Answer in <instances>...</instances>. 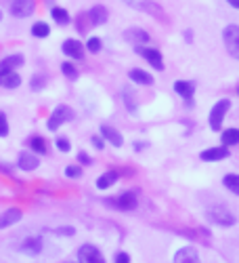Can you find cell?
I'll return each mask as SVG.
<instances>
[{"label": "cell", "mask_w": 239, "mask_h": 263, "mask_svg": "<svg viewBox=\"0 0 239 263\" xmlns=\"http://www.w3.org/2000/svg\"><path fill=\"white\" fill-rule=\"evenodd\" d=\"M17 164L21 171H36L40 166V158H38V154H34V152H19Z\"/></svg>", "instance_id": "7c38bea8"}, {"label": "cell", "mask_w": 239, "mask_h": 263, "mask_svg": "<svg viewBox=\"0 0 239 263\" xmlns=\"http://www.w3.org/2000/svg\"><path fill=\"white\" fill-rule=\"evenodd\" d=\"M118 177H120L118 171H107V173H103L101 177L97 179V187H99V190H110L112 185H116Z\"/></svg>", "instance_id": "44dd1931"}, {"label": "cell", "mask_w": 239, "mask_h": 263, "mask_svg": "<svg viewBox=\"0 0 239 263\" xmlns=\"http://www.w3.org/2000/svg\"><path fill=\"white\" fill-rule=\"evenodd\" d=\"M36 9V0H13L11 3V15L13 17H19V19H24V17H30Z\"/></svg>", "instance_id": "9c48e42d"}, {"label": "cell", "mask_w": 239, "mask_h": 263, "mask_svg": "<svg viewBox=\"0 0 239 263\" xmlns=\"http://www.w3.org/2000/svg\"><path fill=\"white\" fill-rule=\"evenodd\" d=\"M32 34H34L36 38H47V36L51 34V26L45 24V21H36V24L32 26Z\"/></svg>", "instance_id": "83f0119b"}, {"label": "cell", "mask_w": 239, "mask_h": 263, "mask_svg": "<svg viewBox=\"0 0 239 263\" xmlns=\"http://www.w3.org/2000/svg\"><path fill=\"white\" fill-rule=\"evenodd\" d=\"M89 19H91V24H93V26H103L105 21H107V9L101 7V5L93 7V9L89 11Z\"/></svg>", "instance_id": "cb8c5ba5"}, {"label": "cell", "mask_w": 239, "mask_h": 263, "mask_svg": "<svg viewBox=\"0 0 239 263\" xmlns=\"http://www.w3.org/2000/svg\"><path fill=\"white\" fill-rule=\"evenodd\" d=\"M55 145H57L59 152H70V141L65 139V137H59V139L55 141Z\"/></svg>", "instance_id": "8d00e7d4"}, {"label": "cell", "mask_w": 239, "mask_h": 263, "mask_svg": "<svg viewBox=\"0 0 239 263\" xmlns=\"http://www.w3.org/2000/svg\"><path fill=\"white\" fill-rule=\"evenodd\" d=\"M116 263H130V255L124 253V251H120V253L116 255Z\"/></svg>", "instance_id": "74e56055"}, {"label": "cell", "mask_w": 239, "mask_h": 263, "mask_svg": "<svg viewBox=\"0 0 239 263\" xmlns=\"http://www.w3.org/2000/svg\"><path fill=\"white\" fill-rule=\"evenodd\" d=\"M21 217H24L21 209H7L5 213H0V230H7V228H11V226L19 223Z\"/></svg>", "instance_id": "5bb4252c"}, {"label": "cell", "mask_w": 239, "mask_h": 263, "mask_svg": "<svg viewBox=\"0 0 239 263\" xmlns=\"http://www.w3.org/2000/svg\"><path fill=\"white\" fill-rule=\"evenodd\" d=\"M76 26H78V32H82V34L89 32V30L93 28L91 19H89V13H82V15H78V17H76Z\"/></svg>", "instance_id": "f546056e"}, {"label": "cell", "mask_w": 239, "mask_h": 263, "mask_svg": "<svg viewBox=\"0 0 239 263\" xmlns=\"http://www.w3.org/2000/svg\"><path fill=\"white\" fill-rule=\"evenodd\" d=\"M135 51H137L141 57H145V59L149 61V65H151V68H156L158 72H164V70H166V68H164V59H162V53H160L158 49H147V47L139 45V47H135Z\"/></svg>", "instance_id": "52a82bcc"}, {"label": "cell", "mask_w": 239, "mask_h": 263, "mask_svg": "<svg viewBox=\"0 0 239 263\" xmlns=\"http://www.w3.org/2000/svg\"><path fill=\"white\" fill-rule=\"evenodd\" d=\"M231 156V152H229V147L227 145H219V147H208V149H204L202 154H200V158L204 160V162H216V160H225V158H229Z\"/></svg>", "instance_id": "8fae6325"}, {"label": "cell", "mask_w": 239, "mask_h": 263, "mask_svg": "<svg viewBox=\"0 0 239 263\" xmlns=\"http://www.w3.org/2000/svg\"><path fill=\"white\" fill-rule=\"evenodd\" d=\"M147 145H149V143H145V141H135L133 147H135V152H141V149H145Z\"/></svg>", "instance_id": "60d3db41"}, {"label": "cell", "mask_w": 239, "mask_h": 263, "mask_svg": "<svg viewBox=\"0 0 239 263\" xmlns=\"http://www.w3.org/2000/svg\"><path fill=\"white\" fill-rule=\"evenodd\" d=\"M105 202L110 204V206H114V209H118V211H133L139 204V198H137L135 192H122L120 196L105 200Z\"/></svg>", "instance_id": "277c9868"}, {"label": "cell", "mask_w": 239, "mask_h": 263, "mask_svg": "<svg viewBox=\"0 0 239 263\" xmlns=\"http://www.w3.org/2000/svg\"><path fill=\"white\" fill-rule=\"evenodd\" d=\"M206 217H208V221L210 223H216V226H223V228H231L237 223V217L235 213L225 206V204H214L206 211Z\"/></svg>", "instance_id": "6da1fadb"}, {"label": "cell", "mask_w": 239, "mask_h": 263, "mask_svg": "<svg viewBox=\"0 0 239 263\" xmlns=\"http://www.w3.org/2000/svg\"><path fill=\"white\" fill-rule=\"evenodd\" d=\"M78 263H107V259L95 245H82L78 251Z\"/></svg>", "instance_id": "5b68a950"}, {"label": "cell", "mask_w": 239, "mask_h": 263, "mask_svg": "<svg viewBox=\"0 0 239 263\" xmlns=\"http://www.w3.org/2000/svg\"><path fill=\"white\" fill-rule=\"evenodd\" d=\"M101 137L105 141H110L114 147H122L124 145V137L120 135V130L114 128V126H110V124H103L101 126Z\"/></svg>", "instance_id": "9a60e30c"}, {"label": "cell", "mask_w": 239, "mask_h": 263, "mask_svg": "<svg viewBox=\"0 0 239 263\" xmlns=\"http://www.w3.org/2000/svg\"><path fill=\"white\" fill-rule=\"evenodd\" d=\"M45 82H47L45 76H34L32 78V91H42L45 89Z\"/></svg>", "instance_id": "836d02e7"}, {"label": "cell", "mask_w": 239, "mask_h": 263, "mask_svg": "<svg viewBox=\"0 0 239 263\" xmlns=\"http://www.w3.org/2000/svg\"><path fill=\"white\" fill-rule=\"evenodd\" d=\"M124 38H126L128 42H133L135 47H139V45H145V42H149V34H147L145 30H141V28H130V30H126Z\"/></svg>", "instance_id": "ac0fdd59"}, {"label": "cell", "mask_w": 239, "mask_h": 263, "mask_svg": "<svg viewBox=\"0 0 239 263\" xmlns=\"http://www.w3.org/2000/svg\"><path fill=\"white\" fill-rule=\"evenodd\" d=\"M0 19H3V11H0Z\"/></svg>", "instance_id": "ee69618b"}, {"label": "cell", "mask_w": 239, "mask_h": 263, "mask_svg": "<svg viewBox=\"0 0 239 263\" xmlns=\"http://www.w3.org/2000/svg\"><path fill=\"white\" fill-rule=\"evenodd\" d=\"M128 78L133 80L135 84H143V86H151V84H154V76H151L149 72H145V70H139V68L130 70L128 72Z\"/></svg>", "instance_id": "d6986e66"}, {"label": "cell", "mask_w": 239, "mask_h": 263, "mask_svg": "<svg viewBox=\"0 0 239 263\" xmlns=\"http://www.w3.org/2000/svg\"><path fill=\"white\" fill-rule=\"evenodd\" d=\"M84 49L91 51V53H99V51H101V38H97V36L89 38V42L84 45Z\"/></svg>", "instance_id": "d6a6232c"}, {"label": "cell", "mask_w": 239, "mask_h": 263, "mask_svg": "<svg viewBox=\"0 0 239 263\" xmlns=\"http://www.w3.org/2000/svg\"><path fill=\"white\" fill-rule=\"evenodd\" d=\"M7 135H9V120L5 112H0V137H7Z\"/></svg>", "instance_id": "e575fe53"}, {"label": "cell", "mask_w": 239, "mask_h": 263, "mask_svg": "<svg viewBox=\"0 0 239 263\" xmlns=\"http://www.w3.org/2000/svg\"><path fill=\"white\" fill-rule=\"evenodd\" d=\"M65 177H68V179H80V177H82V168H80V164H70V166H65Z\"/></svg>", "instance_id": "1f68e13d"}, {"label": "cell", "mask_w": 239, "mask_h": 263, "mask_svg": "<svg viewBox=\"0 0 239 263\" xmlns=\"http://www.w3.org/2000/svg\"><path fill=\"white\" fill-rule=\"evenodd\" d=\"M191 34H193L191 30H187V32H185V40H187V42H191V40H193V36H191Z\"/></svg>", "instance_id": "b9f144b4"}, {"label": "cell", "mask_w": 239, "mask_h": 263, "mask_svg": "<svg viewBox=\"0 0 239 263\" xmlns=\"http://www.w3.org/2000/svg\"><path fill=\"white\" fill-rule=\"evenodd\" d=\"M124 3H126L128 7L137 9V11H149V13H156V11H158V7H154V3H151V0H124Z\"/></svg>", "instance_id": "484cf974"}, {"label": "cell", "mask_w": 239, "mask_h": 263, "mask_svg": "<svg viewBox=\"0 0 239 263\" xmlns=\"http://www.w3.org/2000/svg\"><path fill=\"white\" fill-rule=\"evenodd\" d=\"M24 61H26V57L24 55H9V57H5L3 61H0V72H15L17 68H21L24 65Z\"/></svg>", "instance_id": "2e32d148"}, {"label": "cell", "mask_w": 239, "mask_h": 263, "mask_svg": "<svg viewBox=\"0 0 239 263\" xmlns=\"http://www.w3.org/2000/svg\"><path fill=\"white\" fill-rule=\"evenodd\" d=\"M93 145H95L97 149H103V145H105V143H103V139H101V137H93Z\"/></svg>", "instance_id": "ab89813d"}, {"label": "cell", "mask_w": 239, "mask_h": 263, "mask_svg": "<svg viewBox=\"0 0 239 263\" xmlns=\"http://www.w3.org/2000/svg\"><path fill=\"white\" fill-rule=\"evenodd\" d=\"M229 5H231V7H235V9H237V7H239V0H229Z\"/></svg>", "instance_id": "7bdbcfd3"}, {"label": "cell", "mask_w": 239, "mask_h": 263, "mask_svg": "<svg viewBox=\"0 0 239 263\" xmlns=\"http://www.w3.org/2000/svg\"><path fill=\"white\" fill-rule=\"evenodd\" d=\"M223 185H227V187H229L233 194H239V175H235V173H229V175H225Z\"/></svg>", "instance_id": "f1b7e54d"}, {"label": "cell", "mask_w": 239, "mask_h": 263, "mask_svg": "<svg viewBox=\"0 0 239 263\" xmlns=\"http://www.w3.org/2000/svg\"><path fill=\"white\" fill-rule=\"evenodd\" d=\"M21 84V76L17 72H0V86L5 89H17Z\"/></svg>", "instance_id": "7402d4cb"}, {"label": "cell", "mask_w": 239, "mask_h": 263, "mask_svg": "<svg viewBox=\"0 0 239 263\" xmlns=\"http://www.w3.org/2000/svg\"><path fill=\"white\" fill-rule=\"evenodd\" d=\"M28 145H30L32 152H38V156H42V154H47V152H49V143H47V139H45V137H40V135H32V137L28 139Z\"/></svg>", "instance_id": "603a6c76"}, {"label": "cell", "mask_w": 239, "mask_h": 263, "mask_svg": "<svg viewBox=\"0 0 239 263\" xmlns=\"http://www.w3.org/2000/svg\"><path fill=\"white\" fill-rule=\"evenodd\" d=\"M53 234H57V236H65V238H68V236H74V234H76V230H74V228H55V230H53Z\"/></svg>", "instance_id": "d590c367"}, {"label": "cell", "mask_w": 239, "mask_h": 263, "mask_svg": "<svg viewBox=\"0 0 239 263\" xmlns=\"http://www.w3.org/2000/svg\"><path fill=\"white\" fill-rule=\"evenodd\" d=\"M78 162L80 164H93V158L89 154H84V152H80V154H78Z\"/></svg>", "instance_id": "f35d334b"}, {"label": "cell", "mask_w": 239, "mask_h": 263, "mask_svg": "<svg viewBox=\"0 0 239 263\" xmlns=\"http://www.w3.org/2000/svg\"><path fill=\"white\" fill-rule=\"evenodd\" d=\"M122 101H124V105H126V109H128L130 114H137V112H139L137 97H135L133 86H124V89H122Z\"/></svg>", "instance_id": "ffe728a7"}, {"label": "cell", "mask_w": 239, "mask_h": 263, "mask_svg": "<svg viewBox=\"0 0 239 263\" xmlns=\"http://www.w3.org/2000/svg\"><path fill=\"white\" fill-rule=\"evenodd\" d=\"M74 109L70 107V105H57L53 112H51V116H49V122H47V128L51 130V133H55V130H59L61 128V124H65V122H72L74 120Z\"/></svg>", "instance_id": "7a4b0ae2"}, {"label": "cell", "mask_w": 239, "mask_h": 263, "mask_svg": "<svg viewBox=\"0 0 239 263\" xmlns=\"http://www.w3.org/2000/svg\"><path fill=\"white\" fill-rule=\"evenodd\" d=\"M221 141H223V145H227V147L237 145V143H239V130H237V128H225L223 135H221Z\"/></svg>", "instance_id": "d4e9b609"}, {"label": "cell", "mask_w": 239, "mask_h": 263, "mask_svg": "<svg viewBox=\"0 0 239 263\" xmlns=\"http://www.w3.org/2000/svg\"><path fill=\"white\" fill-rule=\"evenodd\" d=\"M51 15H53V19H55V24H59V26H68L70 21H72L70 13L65 11V9H61V7H53V9H51Z\"/></svg>", "instance_id": "4316f807"}, {"label": "cell", "mask_w": 239, "mask_h": 263, "mask_svg": "<svg viewBox=\"0 0 239 263\" xmlns=\"http://www.w3.org/2000/svg\"><path fill=\"white\" fill-rule=\"evenodd\" d=\"M42 247H45V240H42V236H28L19 242V251L26 253L28 257H36L42 253Z\"/></svg>", "instance_id": "8992f818"}, {"label": "cell", "mask_w": 239, "mask_h": 263, "mask_svg": "<svg viewBox=\"0 0 239 263\" xmlns=\"http://www.w3.org/2000/svg\"><path fill=\"white\" fill-rule=\"evenodd\" d=\"M175 263H202L200 253L195 247H183L175 255Z\"/></svg>", "instance_id": "4fadbf2b"}, {"label": "cell", "mask_w": 239, "mask_h": 263, "mask_svg": "<svg viewBox=\"0 0 239 263\" xmlns=\"http://www.w3.org/2000/svg\"><path fill=\"white\" fill-rule=\"evenodd\" d=\"M65 263H74V261H65Z\"/></svg>", "instance_id": "f6af8a7d"}, {"label": "cell", "mask_w": 239, "mask_h": 263, "mask_svg": "<svg viewBox=\"0 0 239 263\" xmlns=\"http://www.w3.org/2000/svg\"><path fill=\"white\" fill-rule=\"evenodd\" d=\"M225 47L231 53V57H239V28L237 26H227L223 32Z\"/></svg>", "instance_id": "ba28073f"}, {"label": "cell", "mask_w": 239, "mask_h": 263, "mask_svg": "<svg viewBox=\"0 0 239 263\" xmlns=\"http://www.w3.org/2000/svg\"><path fill=\"white\" fill-rule=\"evenodd\" d=\"M61 72H63L65 78H70V80H76V78H78V70H76V65H74L72 61H65V63L61 65Z\"/></svg>", "instance_id": "4dcf8cb0"}, {"label": "cell", "mask_w": 239, "mask_h": 263, "mask_svg": "<svg viewBox=\"0 0 239 263\" xmlns=\"http://www.w3.org/2000/svg\"><path fill=\"white\" fill-rule=\"evenodd\" d=\"M231 109V99H221V101H216L210 109V128L212 130H223V120L227 116V112Z\"/></svg>", "instance_id": "3957f363"}, {"label": "cell", "mask_w": 239, "mask_h": 263, "mask_svg": "<svg viewBox=\"0 0 239 263\" xmlns=\"http://www.w3.org/2000/svg\"><path fill=\"white\" fill-rule=\"evenodd\" d=\"M61 51L68 55L70 59H84V51H86V49H84V45H82L80 40L68 38V40H65L63 45H61Z\"/></svg>", "instance_id": "30bf717a"}, {"label": "cell", "mask_w": 239, "mask_h": 263, "mask_svg": "<svg viewBox=\"0 0 239 263\" xmlns=\"http://www.w3.org/2000/svg\"><path fill=\"white\" fill-rule=\"evenodd\" d=\"M175 91L187 101V105H191V99H193V93H195V84H193V82L177 80V82H175Z\"/></svg>", "instance_id": "e0dca14e"}]
</instances>
